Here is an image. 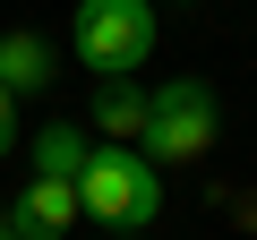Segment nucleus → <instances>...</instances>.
Wrapping results in <instances>:
<instances>
[{
	"instance_id": "obj_1",
	"label": "nucleus",
	"mask_w": 257,
	"mask_h": 240,
	"mask_svg": "<svg viewBox=\"0 0 257 240\" xmlns=\"http://www.w3.org/2000/svg\"><path fill=\"white\" fill-rule=\"evenodd\" d=\"M77 206H86V223H103V231H155V214H163V172L138 155V146H86V172H77Z\"/></svg>"
},
{
	"instance_id": "obj_2",
	"label": "nucleus",
	"mask_w": 257,
	"mask_h": 240,
	"mask_svg": "<svg viewBox=\"0 0 257 240\" xmlns=\"http://www.w3.org/2000/svg\"><path fill=\"white\" fill-rule=\"evenodd\" d=\"M214 138H223V103H214V86H206V77H172V86H155V94H146V138H138V155H146L155 172L206 163V155H214Z\"/></svg>"
},
{
	"instance_id": "obj_3",
	"label": "nucleus",
	"mask_w": 257,
	"mask_h": 240,
	"mask_svg": "<svg viewBox=\"0 0 257 240\" xmlns=\"http://www.w3.org/2000/svg\"><path fill=\"white\" fill-rule=\"evenodd\" d=\"M69 43L94 77H138L155 60V0H77Z\"/></svg>"
},
{
	"instance_id": "obj_4",
	"label": "nucleus",
	"mask_w": 257,
	"mask_h": 240,
	"mask_svg": "<svg viewBox=\"0 0 257 240\" xmlns=\"http://www.w3.org/2000/svg\"><path fill=\"white\" fill-rule=\"evenodd\" d=\"M9 214H18L35 240H60V231H69L86 206H77V180H60V172H35V180L18 189V206H9Z\"/></svg>"
},
{
	"instance_id": "obj_5",
	"label": "nucleus",
	"mask_w": 257,
	"mask_h": 240,
	"mask_svg": "<svg viewBox=\"0 0 257 240\" xmlns=\"http://www.w3.org/2000/svg\"><path fill=\"white\" fill-rule=\"evenodd\" d=\"M52 77H60L52 35H35V26H9V35H0V86H9V94H43Z\"/></svg>"
},
{
	"instance_id": "obj_6",
	"label": "nucleus",
	"mask_w": 257,
	"mask_h": 240,
	"mask_svg": "<svg viewBox=\"0 0 257 240\" xmlns=\"http://www.w3.org/2000/svg\"><path fill=\"white\" fill-rule=\"evenodd\" d=\"M94 138H103V146H138V138H146V86H138V77H103V94H94Z\"/></svg>"
},
{
	"instance_id": "obj_7",
	"label": "nucleus",
	"mask_w": 257,
	"mask_h": 240,
	"mask_svg": "<svg viewBox=\"0 0 257 240\" xmlns=\"http://www.w3.org/2000/svg\"><path fill=\"white\" fill-rule=\"evenodd\" d=\"M35 172H60V180L86 172V129H77V120H43V129H35Z\"/></svg>"
},
{
	"instance_id": "obj_8",
	"label": "nucleus",
	"mask_w": 257,
	"mask_h": 240,
	"mask_svg": "<svg viewBox=\"0 0 257 240\" xmlns=\"http://www.w3.org/2000/svg\"><path fill=\"white\" fill-rule=\"evenodd\" d=\"M9 155H18V94L0 86V163H9Z\"/></svg>"
},
{
	"instance_id": "obj_9",
	"label": "nucleus",
	"mask_w": 257,
	"mask_h": 240,
	"mask_svg": "<svg viewBox=\"0 0 257 240\" xmlns=\"http://www.w3.org/2000/svg\"><path fill=\"white\" fill-rule=\"evenodd\" d=\"M0 240H35V231H26V223H18L9 206H0Z\"/></svg>"
},
{
	"instance_id": "obj_10",
	"label": "nucleus",
	"mask_w": 257,
	"mask_h": 240,
	"mask_svg": "<svg viewBox=\"0 0 257 240\" xmlns=\"http://www.w3.org/2000/svg\"><path fill=\"white\" fill-rule=\"evenodd\" d=\"M111 240H138V231H111Z\"/></svg>"
},
{
	"instance_id": "obj_11",
	"label": "nucleus",
	"mask_w": 257,
	"mask_h": 240,
	"mask_svg": "<svg viewBox=\"0 0 257 240\" xmlns=\"http://www.w3.org/2000/svg\"><path fill=\"white\" fill-rule=\"evenodd\" d=\"M172 9H189V0H172Z\"/></svg>"
}]
</instances>
